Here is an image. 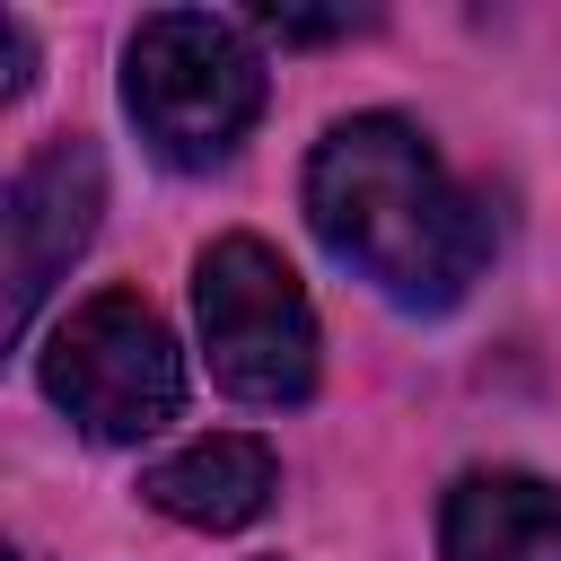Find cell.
Masks as SVG:
<instances>
[{
	"label": "cell",
	"mask_w": 561,
	"mask_h": 561,
	"mask_svg": "<svg viewBox=\"0 0 561 561\" xmlns=\"http://www.w3.org/2000/svg\"><path fill=\"white\" fill-rule=\"evenodd\" d=\"M44 394L96 438V447H140L158 438L175 412H184V351L175 333L158 324L149 298L131 289H105L88 298L53 351H44Z\"/></svg>",
	"instance_id": "obj_3"
},
{
	"label": "cell",
	"mask_w": 561,
	"mask_h": 561,
	"mask_svg": "<svg viewBox=\"0 0 561 561\" xmlns=\"http://www.w3.org/2000/svg\"><path fill=\"white\" fill-rule=\"evenodd\" d=\"M438 552L447 561H561V491L517 465L465 473L438 508Z\"/></svg>",
	"instance_id": "obj_7"
},
{
	"label": "cell",
	"mask_w": 561,
	"mask_h": 561,
	"mask_svg": "<svg viewBox=\"0 0 561 561\" xmlns=\"http://www.w3.org/2000/svg\"><path fill=\"white\" fill-rule=\"evenodd\" d=\"M140 491H149V508H167L175 526L237 535V526H254V517L272 508L280 465H272L263 438H245V430H210V438H184L175 456H158Z\"/></svg>",
	"instance_id": "obj_6"
},
{
	"label": "cell",
	"mask_w": 561,
	"mask_h": 561,
	"mask_svg": "<svg viewBox=\"0 0 561 561\" xmlns=\"http://www.w3.org/2000/svg\"><path fill=\"white\" fill-rule=\"evenodd\" d=\"M193 316L210 377L237 403H307L316 386V307L263 237H219L193 272Z\"/></svg>",
	"instance_id": "obj_4"
},
{
	"label": "cell",
	"mask_w": 561,
	"mask_h": 561,
	"mask_svg": "<svg viewBox=\"0 0 561 561\" xmlns=\"http://www.w3.org/2000/svg\"><path fill=\"white\" fill-rule=\"evenodd\" d=\"M307 228L342 272H359L377 298L412 316L456 307L491 254V219L465 202V184L438 167V149L403 114H351L316 140Z\"/></svg>",
	"instance_id": "obj_1"
},
{
	"label": "cell",
	"mask_w": 561,
	"mask_h": 561,
	"mask_svg": "<svg viewBox=\"0 0 561 561\" xmlns=\"http://www.w3.org/2000/svg\"><path fill=\"white\" fill-rule=\"evenodd\" d=\"M123 105H131L140 140L167 167L202 175V167H228L237 140L254 131V114H263V61H254V44H245L237 18L158 9L123 44Z\"/></svg>",
	"instance_id": "obj_2"
},
{
	"label": "cell",
	"mask_w": 561,
	"mask_h": 561,
	"mask_svg": "<svg viewBox=\"0 0 561 561\" xmlns=\"http://www.w3.org/2000/svg\"><path fill=\"white\" fill-rule=\"evenodd\" d=\"M105 210V167L88 140H53L44 158H26L9 175V210H0V280H9V342L35 333L44 289L70 272V254L96 237Z\"/></svg>",
	"instance_id": "obj_5"
}]
</instances>
